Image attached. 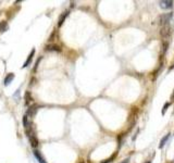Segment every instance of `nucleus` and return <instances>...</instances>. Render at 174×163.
Returning a JSON list of instances; mask_svg holds the SVG:
<instances>
[{
  "mask_svg": "<svg viewBox=\"0 0 174 163\" xmlns=\"http://www.w3.org/2000/svg\"><path fill=\"white\" fill-rule=\"evenodd\" d=\"M82 163H84V162H82Z\"/></svg>",
  "mask_w": 174,
  "mask_h": 163,
  "instance_id": "obj_19",
  "label": "nucleus"
},
{
  "mask_svg": "<svg viewBox=\"0 0 174 163\" xmlns=\"http://www.w3.org/2000/svg\"><path fill=\"white\" fill-rule=\"evenodd\" d=\"M172 30H173V28L170 25H165V26H162V28L160 30V35L163 38H169L170 36L172 35Z\"/></svg>",
  "mask_w": 174,
  "mask_h": 163,
  "instance_id": "obj_3",
  "label": "nucleus"
},
{
  "mask_svg": "<svg viewBox=\"0 0 174 163\" xmlns=\"http://www.w3.org/2000/svg\"><path fill=\"white\" fill-rule=\"evenodd\" d=\"M146 163H151V161H147Z\"/></svg>",
  "mask_w": 174,
  "mask_h": 163,
  "instance_id": "obj_18",
  "label": "nucleus"
},
{
  "mask_svg": "<svg viewBox=\"0 0 174 163\" xmlns=\"http://www.w3.org/2000/svg\"><path fill=\"white\" fill-rule=\"evenodd\" d=\"M9 30V24L7 21H1L0 22V33H5Z\"/></svg>",
  "mask_w": 174,
  "mask_h": 163,
  "instance_id": "obj_8",
  "label": "nucleus"
},
{
  "mask_svg": "<svg viewBox=\"0 0 174 163\" xmlns=\"http://www.w3.org/2000/svg\"><path fill=\"white\" fill-rule=\"evenodd\" d=\"M159 5L162 9H171L173 7V1L172 0H162L159 2Z\"/></svg>",
  "mask_w": 174,
  "mask_h": 163,
  "instance_id": "obj_4",
  "label": "nucleus"
},
{
  "mask_svg": "<svg viewBox=\"0 0 174 163\" xmlns=\"http://www.w3.org/2000/svg\"><path fill=\"white\" fill-rule=\"evenodd\" d=\"M34 156H35V158L37 159V161H38L39 163H47V162H46V160L44 159V157L41 156V153H40L38 150H35Z\"/></svg>",
  "mask_w": 174,
  "mask_h": 163,
  "instance_id": "obj_7",
  "label": "nucleus"
},
{
  "mask_svg": "<svg viewBox=\"0 0 174 163\" xmlns=\"http://www.w3.org/2000/svg\"><path fill=\"white\" fill-rule=\"evenodd\" d=\"M172 18H173V13H172V12L163 13V14H161L159 18H158V22H159L160 25L165 26V25H169V22L172 20Z\"/></svg>",
  "mask_w": 174,
  "mask_h": 163,
  "instance_id": "obj_1",
  "label": "nucleus"
},
{
  "mask_svg": "<svg viewBox=\"0 0 174 163\" xmlns=\"http://www.w3.org/2000/svg\"><path fill=\"white\" fill-rule=\"evenodd\" d=\"M172 69H174V64H173V65H172V66H170V69H169V71H171V70H172Z\"/></svg>",
  "mask_w": 174,
  "mask_h": 163,
  "instance_id": "obj_17",
  "label": "nucleus"
},
{
  "mask_svg": "<svg viewBox=\"0 0 174 163\" xmlns=\"http://www.w3.org/2000/svg\"><path fill=\"white\" fill-rule=\"evenodd\" d=\"M170 136H171V134H167V135H165V136H164L163 138L161 139V141H160V145H159V148L161 149V148H163L164 147V145H165V143H167V141H168V139H169V137Z\"/></svg>",
  "mask_w": 174,
  "mask_h": 163,
  "instance_id": "obj_12",
  "label": "nucleus"
},
{
  "mask_svg": "<svg viewBox=\"0 0 174 163\" xmlns=\"http://www.w3.org/2000/svg\"><path fill=\"white\" fill-rule=\"evenodd\" d=\"M69 15V11H65L64 13L63 14H61L60 15V18H59V21H58V26H61V25L63 24V22H64V20H65V18Z\"/></svg>",
  "mask_w": 174,
  "mask_h": 163,
  "instance_id": "obj_10",
  "label": "nucleus"
},
{
  "mask_svg": "<svg viewBox=\"0 0 174 163\" xmlns=\"http://www.w3.org/2000/svg\"><path fill=\"white\" fill-rule=\"evenodd\" d=\"M33 99H32V96H30V91H27L26 94H25V104L27 106V104L30 103V101H32Z\"/></svg>",
  "mask_w": 174,
  "mask_h": 163,
  "instance_id": "obj_13",
  "label": "nucleus"
},
{
  "mask_svg": "<svg viewBox=\"0 0 174 163\" xmlns=\"http://www.w3.org/2000/svg\"><path fill=\"white\" fill-rule=\"evenodd\" d=\"M169 102H167V103L164 104V107H163V109H162V114H164L165 112H167V110H168V107H169Z\"/></svg>",
  "mask_w": 174,
  "mask_h": 163,
  "instance_id": "obj_15",
  "label": "nucleus"
},
{
  "mask_svg": "<svg viewBox=\"0 0 174 163\" xmlns=\"http://www.w3.org/2000/svg\"><path fill=\"white\" fill-rule=\"evenodd\" d=\"M34 54H35V49L33 48V49H32V51H30V55L27 57V60L25 61V63H24V65H23V68H26V66H28V65L30 64V62H32V59H33Z\"/></svg>",
  "mask_w": 174,
  "mask_h": 163,
  "instance_id": "obj_9",
  "label": "nucleus"
},
{
  "mask_svg": "<svg viewBox=\"0 0 174 163\" xmlns=\"http://www.w3.org/2000/svg\"><path fill=\"white\" fill-rule=\"evenodd\" d=\"M46 51H57V52H60L61 51V48L58 45H47L45 48Z\"/></svg>",
  "mask_w": 174,
  "mask_h": 163,
  "instance_id": "obj_6",
  "label": "nucleus"
},
{
  "mask_svg": "<svg viewBox=\"0 0 174 163\" xmlns=\"http://www.w3.org/2000/svg\"><path fill=\"white\" fill-rule=\"evenodd\" d=\"M27 137L30 139V146H32L33 148H37V146H38V139L36 138V136H35L34 133H33V129H30V127H28V132H27Z\"/></svg>",
  "mask_w": 174,
  "mask_h": 163,
  "instance_id": "obj_2",
  "label": "nucleus"
},
{
  "mask_svg": "<svg viewBox=\"0 0 174 163\" xmlns=\"http://www.w3.org/2000/svg\"><path fill=\"white\" fill-rule=\"evenodd\" d=\"M14 79V74L13 73H10V74L7 75V77L5 78V86H8V85H10V83Z\"/></svg>",
  "mask_w": 174,
  "mask_h": 163,
  "instance_id": "obj_11",
  "label": "nucleus"
},
{
  "mask_svg": "<svg viewBox=\"0 0 174 163\" xmlns=\"http://www.w3.org/2000/svg\"><path fill=\"white\" fill-rule=\"evenodd\" d=\"M23 124H24V127L27 129L28 127V122H27V115H24L23 116Z\"/></svg>",
  "mask_w": 174,
  "mask_h": 163,
  "instance_id": "obj_14",
  "label": "nucleus"
},
{
  "mask_svg": "<svg viewBox=\"0 0 174 163\" xmlns=\"http://www.w3.org/2000/svg\"><path fill=\"white\" fill-rule=\"evenodd\" d=\"M37 110H38V106L37 104H33V106H30V108H28L26 115L30 116V118H34L36 112H37Z\"/></svg>",
  "mask_w": 174,
  "mask_h": 163,
  "instance_id": "obj_5",
  "label": "nucleus"
},
{
  "mask_svg": "<svg viewBox=\"0 0 174 163\" xmlns=\"http://www.w3.org/2000/svg\"><path fill=\"white\" fill-rule=\"evenodd\" d=\"M129 159H126V160H124L123 162H121V163H129Z\"/></svg>",
  "mask_w": 174,
  "mask_h": 163,
  "instance_id": "obj_16",
  "label": "nucleus"
}]
</instances>
